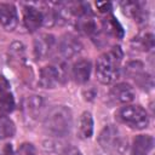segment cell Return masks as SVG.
<instances>
[{"mask_svg":"<svg viewBox=\"0 0 155 155\" xmlns=\"http://www.w3.org/2000/svg\"><path fill=\"white\" fill-rule=\"evenodd\" d=\"M121 58H122V52L120 47H114L113 50L103 53L97 59L96 75L102 84H111L117 79Z\"/></svg>","mask_w":155,"mask_h":155,"instance_id":"obj_2","label":"cell"},{"mask_svg":"<svg viewBox=\"0 0 155 155\" xmlns=\"http://www.w3.org/2000/svg\"><path fill=\"white\" fill-rule=\"evenodd\" d=\"M98 143L105 151L110 153H124L127 147V140L114 125H108L102 130L98 137Z\"/></svg>","mask_w":155,"mask_h":155,"instance_id":"obj_4","label":"cell"},{"mask_svg":"<svg viewBox=\"0 0 155 155\" xmlns=\"http://www.w3.org/2000/svg\"><path fill=\"white\" fill-rule=\"evenodd\" d=\"M103 25H104V29L108 34H110L113 36H116V38H122V35H124L122 27L120 25V23L113 16L105 18L103 21Z\"/></svg>","mask_w":155,"mask_h":155,"instance_id":"obj_17","label":"cell"},{"mask_svg":"<svg viewBox=\"0 0 155 155\" xmlns=\"http://www.w3.org/2000/svg\"><path fill=\"white\" fill-rule=\"evenodd\" d=\"M8 53H10V58L11 61H16L17 63H21L24 61V46L21 44V42H15L10 46V50H8Z\"/></svg>","mask_w":155,"mask_h":155,"instance_id":"obj_21","label":"cell"},{"mask_svg":"<svg viewBox=\"0 0 155 155\" xmlns=\"http://www.w3.org/2000/svg\"><path fill=\"white\" fill-rule=\"evenodd\" d=\"M65 68L63 64L47 65L40 70L39 84L44 88H54L57 85L65 81Z\"/></svg>","mask_w":155,"mask_h":155,"instance_id":"obj_5","label":"cell"},{"mask_svg":"<svg viewBox=\"0 0 155 155\" xmlns=\"http://www.w3.org/2000/svg\"><path fill=\"white\" fill-rule=\"evenodd\" d=\"M44 110V99L41 96H30L24 103L25 115L30 119H36Z\"/></svg>","mask_w":155,"mask_h":155,"instance_id":"obj_13","label":"cell"},{"mask_svg":"<svg viewBox=\"0 0 155 155\" xmlns=\"http://www.w3.org/2000/svg\"><path fill=\"white\" fill-rule=\"evenodd\" d=\"M65 155H82V154H81V151L79 149H76L74 147H70V148H68L65 150Z\"/></svg>","mask_w":155,"mask_h":155,"instance_id":"obj_24","label":"cell"},{"mask_svg":"<svg viewBox=\"0 0 155 155\" xmlns=\"http://www.w3.org/2000/svg\"><path fill=\"white\" fill-rule=\"evenodd\" d=\"M15 108V99L8 90L0 92V110L4 113H11Z\"/></svg>","mask_w":155,"mask_h":155,"instance_id":"obj_20","label":"cell"},{"mask_svg":"<svg viewBox=\"0 0 155 155\" xmlns=\"http://www.w3.org/2000/svg\"><path fill=\"white\" fill-rule=\"evenodd\" d=\"M23 22L29 31H35L42 24V12L34 6H25L23 10Z\"/></svg>","mask_w":155,"mask_h":155,"instance_id":"obj_10","label":"cell"},{"mask_svg":"<svg viewBox=\"0 0 155 155\" xmlns=\"http://www.w3.org/2000/svg\"><path fill=\"white\" fill-rule=\"evenodd\" d=\"M73 125V116L70 109L64 105H56L48 110L44 117L45 130L57 137L67 136Z\"/></svg>","mask_w":155,"mask_h":155,"instance_id":"obj_1","label":"cell"},{"mask_svg":"<svg viewBox=\"0 0 155 155\" xmlns=\"http://www.w3.org/2000/svg\"><path fill=\"white\" fill-rule=\"evenodd\" d=\"M0 24L6 30H13L18 24L17 8L13 4H0Z\"/></svg>","mask_w":155,"mask_h":155,"instance_id":"obj_8","label":"cell"},{"mask_svg":"<svg viewBox=\"0 0 155 155\" xmlns=\"http://www.w3.org/2000/svg\"><path fill=\"white\" fill-rule=\"evenodd\" d=\"M78 132L80 138L87 139L93 134V119L91 113L85 111L81 114L79 119V126H78Z\"/></svg>","mask_w":155,"mask_h":155,"instance_id":"obj_14","label":"cell"},{"mask_svg":"<svg viewBox=\"0 0 155 155\" xmlns=\"http://www.w3.org/2000/svg\"><path fill=\"white\" fill-rule=\"evenodd\" d=\"M91 62L87 59H80L73 65L71 75L78 84H85L91 75Z\"/></svg>","mask_w":155,"mask_h":155,"instance_id":"obj_12","label":"cell"},{"mask_svg":"<svg viewBox=\"0 0 155 155\" xmlns=\"http://www.w3.org/2000/svg\"><path fill=\"white\" fill-rule=\"evenodd\" d=\"M16 155H35V148L31 143H23L18 148Z\"/></svg>","mask_w":155,"mask_h":155,"instance_id":"obj_22","label":"cell"},{"mask_svg":"<svg viewBox=\"0 0 155 155\" xmlns=\"http://www.w3.org/2000/svg\"><path fill=\"white\" fill-rule=\"evenodd\" d=\"M54 46V36L51 34H41L34 41V56L36 59L47 58Z\"/></svg>","mask_w":155,"mask_h":155,"instance_id":"obj_7","label":"cell"},{"mask_svg":"<svg viewBox=\"0 0 155 155\" xmlns=\"http://www.w3.org/2000/svg\"><path fill=\"white\" fill-rule=\"evenodd\" d=\"M97 7L99 8L101 12H107L110 10L111 5H110V2H97Z\"/></svg>","mask_w":155,"mask_h":155,"instance_id":"obj_23","label":"cell"},{"mask_svg":"<svg viewBox=\"0 0 155 155\" xmlns=\"http://www.w3.org/2000/svg\"><path fill=\"white\" fill-rule=\"evenodd\" d=\"M109 98L114 103L127 104L134 99V91L128 84H117L111 87L109 92Z\"/></svg>","mask_w":155,"mask_h":155,"instance_id":"obj_9","label":"cell"},{"mask_svg":"<svg viewBox=\"0 0 155 155\" xmlns=\"http://www.w3.org/2000/svg\"><path fill=\"white\" fill-rule=\"evenodd\" d=\"M82 48L81 41L73 34H65L61 38L58 44V51L61 56L65 59H70L76 56Z\"/></svg>","mask_w":155,"mask_h":155,"instance_id":"obj_6","label":"cell"},{"mask_svg":"<svg viewBox=\"0 0 155 155\" xmlns=\"http://www.w3.org/2000/svg\"><path fill=\"white\" fill-rule=\"evenodd\" d=\"M78 28L84 31L85 34L87 35H92L97 31V25L94 23V21L91 18V16H84V17H80L79 22H78Z\"/></svg>","mask_w":155,"mask_h":155,"instance_id":"obj_19","label":"cell"},{"mask_svg":"<svg viewBox=\"0 0 155 155\" xmlns=\"http://www.w3.org/2000/svg\"><path fill=\"white\" fill-rule=\"evenodd\" d=\"M133 44L136 45L137 48H139V50H142V51H149V50H151L153 46H154V36H153V34H150V33L142 34V35L134 38Z\"/></svg>","mask_w":155,"mask_h":155,"instance_id":"obj_18","label":"cell"},{"mask_svg":"<svg viewBox=\"0 0 155 155\" xmlns=\"http://www.w3.org/2000/svg\"><path fill=\"white\" fill-rule=\"evenodd\" d=\"M115 117L119 122H121L131 128H134V130H143L149 125L148 114L139 105L121 107L115 113Z\"/></svg>","mask_w":155,"mask_h":155,"instance_id":"obj_3","label":"cell"},{"mask_svg":"<svg viewBox=\"0 0 155 155\" xmlns=\"http://www.w3.org/2000/svg\"><path fill=\"white\" fill-rule=\"evenodd\" d=\"M16 132L13 121L6 115H0V139L11 138Z\"/></svg>","mask_w":155,"mask_h":155,"instance_id":"obj_16","label":"cell"},{"mask_svg":"<svg viewBox=\"0 0 155 155\" xmlns=\"http://www.w3.org/2000/svg\"><path fill=\"white\" fill-rule=\"evenodd\" d=\"M154 147V138L150 134H139L133 139L132 155H148Z\"/></svg>","mask_w":155,"mask_h":155,"instance_id":"obj_11","label":"cell"},{"mask_svg":"<svg viewBox=\"0 0 155 155\" xmlns=\"http://www.w3.org/2000/svg\"><path fill=\"white\" fill-rule=\"evenodd\" d=\"M122 7L125 12H127L131 17L134 18V21H144L145 12L143 7L140 6L139 2H133V1H126L122 4Z\"/></svg>","mask_w":155,"mask_h":155,"instance_id":"obj_15","label":"cell"}]
</instances>
